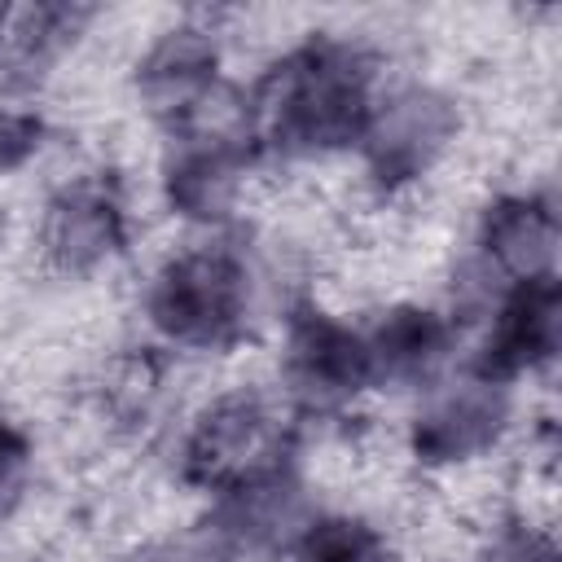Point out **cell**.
<instances>
[{"label": "cell", "instance_id": "14", "mask_svg": "<svg viewBox=\"0 0 562 562\" xmlns=\"http://www.w3.org/2000/svg\"><path fill=\"white\" fill-rule=\"evenodd\" d=\"M97 18L92 4L75 0H44V4H22L4 13L0 26V79L9 92H35L53 79L61 57L79 44L88 22Z\"/></svg>", "mask_w": 562, "mask_h": 562}, {"label": "cell", "instance_id": "16", "mask_svg": "<svg viewBox=\"0 0 562 562\" xmlns=\"http://www.w3.org/2000/svg\"><path fill=\"white\" fill-rule=\"evenodd\" d=\"M470 562H562V553L549 527H540L536 518L509 514L474 544Z\"/></svg>", "mask_w": 562, "mask_h": 562}, {"label": "cell", "instance_id": "7", "mask_svg": "<svg viewBox=\"0 0 562 562\" xmlns=\"http://www.w3.org/2000/svg\"><path fill=\"white\" fill-rule=\"evenodd\" d=\"M132 237L127 198L114 171H75L40 206L35 246L48 272L57 277H92L110 268Z\"/></svg>", "mask_w": 562, "mask_h": 562}, {"label": "cell", "instance_id": "18", "mask_svg": "<svg viewBox=\"0 0 562 562\" xmlns=\"http://www.w3.org/2000/svg\"><path fill=\"white\" fill-rule=\"evenodd\" d=\"M44 136H48V123L40 110H26L0 97V176L22 171L44 149Z\"/></svg>", "mask_w": 562, "mask_h": 562}, {"label": "cell", "instance_id": "3", "mask_svg": "<svg viewBox=\"0 0 562 562\" xmlns=\"http://www.w3.org/2000/svg\"><path fill=\"white\" fill-rule=\"evenodd\" d=\"M294 457V413L281 395L259 386H224L189 417L176 474L184 487L220 496Z\"/></svg>", "mask_w": 562, "mask_h": 562}, {"label": "cell", "instance_id": "4", "mask_svg": "<svg viewBox=\"0 0 562 562\" xmlns=\"http://www.w3.org/2000/svg\"><path fill=\"white\" fill-rule=\"evenodd\" d=\"M558 206L544 189H509L496 193L474 224L470 255L461 263V281L452 290V321L457 312H487L509 285L558 277Z\"/></svg>", "mask_w": 562, "mask_h": 562}, {"label": "cell", "instance_id": "12", "mask_svg": "<svg viewBox=\"0 0 562 562\" xmlns=\"http://www.w3.org/2000/svg\"><path fill=\"white\" fill-rule=\"evenodd\" d=\"M479 351L470 360V373L492 378L501 386H518L522 378H536L553 364L562 342V290L558 277L509 285L487 312Z\"/></svg>", "mask_w": 562, "mask_h": 562}, {"label": "cell", "instance_id": "9", "mask_svg": "<svg viewBox=\"0 0 562 562\" xmlns=\"http://www.w3.org/2000/svg\"><path fill=\"white\" fill-rule=\"evenodd\" d=\"M316 514L321 509L299 474V461L290 457L211 496V509L198 522L211 536L220 562H263V558H285Z\"/></svg>", "mask_w": 562, "mask_h": 562}, {"label": "cell", "instance_id": "13", "mask_svg": "<svg viewBox=\"0 0 562 562\" xmlns=\"http://www.w3.org/2000/svg\"><path fill=\"white\" fill-rule=\"evenodd\" d=\"M364 329L373 391H430L452 351H457V321L443 307L426 303H391Z\"/></svg>", "mask_w": 562, "mask_h": 562}, {"label": "cell", "instance_id": "15", "mask_svg": "<svg viewBox=\"0 0 562 562\" xmlns=\"http://www.w3.org/2000/svg\"><path fill=\"white\" fill-rule=\"evenodd\" d=\"M386 536L364 514H316L285 562H386Z\"/></svg>", "mask_w": 562, "mask_h": 562}, {"label": "cell", "instance_id": "5", "mask_svg": "<svg viewBox=\"0 0 562 562\" xmlns=\"http://www.w3.org/2000/svg\"><path fill=\"white\" fill-rule=\"evenodd\" d=\"M281 395L294 417H342L373 391L364 329L316 299H299L281 325Z\"/></svg>", "mask_w": 562, "mask_h": 562}, {"label": "cell", "instance_id": "10", "mask_svg": "<svg viewBox=\"0 0 562 562\" xmlns=\"http://www.w3.org/2000/svg\"><path fill=\"white\" fill-rule=\"evenodd\" d=\"M259 158L263 154L250 132H180L171 136L158 171L162 206L193 228L220 233L241 206Z\"/></svg>", "mask_w": 562, "mask_h": 562}, {"label": "cell", "instance_id": "20", "mask_svg": "<svg viewBox=\"0 0 562 562\" xmlns=\"http://www.w3.org/2000/svg\"><path fill=\"white\" fill-rule=\"evenodd\" d=\"M4 13H9V9H4V4H0V26H4Z\"/></svg>", "mask_w": 562, "mask_h": 562}, {"label": "cell", "instance_id": "1", "mask_svg": "<svg viewBox=\"0 0 562 562\" xmlns=\"http://www.w3.org/2000/svg\"><path fill=\"white\" fill-rule=\"evenodd\" d=\"M378 97V57L351 35L316 31L268 61L246 88V110L259 154L303 162L356 149Z\"/></svg>", "mask_w": 562, "mask_h": 562}, {"label": "cell", "instance_id": "8", "mask_svg": "<svg viewBox=\"0 0 562 562\" xmlns=\"http://www.w3.org/2000/svg\"><path fill=\"white\" fill-rule=\"evenodd\" d=\"M514 426V386H501L479 373L439 378L422 391L417 413L408 417L404 443L422 470H461L492 457Z\"/></svg>", "mask_w": 562, "mask_h": 562}, {"label": "cell", "instance_id": "6", "mask_svg": "<svg viewBox=\"0 0 562 562\" xmlns=\"http://www.w3.org/2000/svg\"><path fill=\"white\" fill-rule=\"evenodd\" d=\"M457 136H461V105L443 88L400 83V88H382L356 149L373 189L400 193L422 184L448 158Z\"/></svg>", "mask_w": 562, "mask_h": 562}, {"label": "cell", "instance_id": "19", "mask_svg": "<svg viewBox=\"0 0 562 562\" xmlns=\"http://www.w3.org/2000/svg\"><path fill=\"white\" fill-rule=\"evenodd\" d=\"M119 562H220L211 536L202 531V522L184 527V531H171V536H154V540H140L132 544Z\"/></svg>", "mask_w": 562, "mask_h": 562}, {"label": "cell", "instance_id": "2", "mask_svg": "<svg viewBox=\"0 0 562 562\" xmlns=\"http://www.w3.org/2000/svg\"><path fill=\"white\" fill-rule=\"evenodd\" d=\"M145 321L171 351H233L255 321V268L246 250L224 233L171 250L149 272Z\"/></svg>", "mask_w": 562, "mask_h": 562}, {"label": "cell", "instance_id": "17", "mask_svg": "<svg viewBox=\"0 0 562 562\" xmlns=\"http://www.w3.org/2000/svg\"><path fill=\"white\" fill-rule=\"evenodd\" d=\"M35 479V443L26 426L0 408V522L18 514Z\"/></svg>", "mask_w": 562, "mask_h": 562}, {"label": "cell", "instance_id": "11", "mask_svg": "<svg viewBox=\"0 0 562 562\" xmlns=\"http://www.w3.org/2000/svg\"><path fill=\"white\" fill-rule=\"evenodd\" d=\"M220 66H224L220 31L202 18H180L145 44L132 70V88L145 114L158 119L171 136L224 88Z\"/></svg>", "mask_w": 562, "mask_h": 562}]
</instances>
